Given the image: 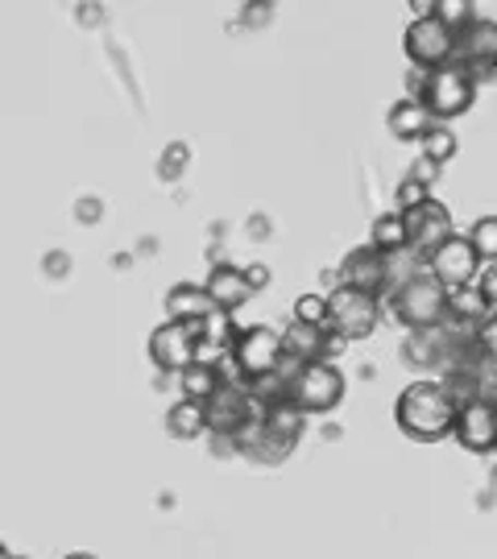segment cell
Wrapping results in <instances>:
<instances>
[{
  "label": "cell",
  "instance_id": "cell-22",
  "mask_svg": "<svg viewBox=\"0 0 497 559\" xmlns=\"http://www.w3.org/2000/svg\"><path fill=\"white\" fill-rule=\"evenodd\" d=\"M369 245L386 253V258H394L402 249H411V233H406V216H398L394 207L390 212H381L378 221H374V233H369Z\"/></svg>",
  "mask_w": 497,
  "mask_h": 559
},
{
  "label": "cell",
  "instance_id": "cell-36",
  "mask_svg": "<svg viewBox=\"0 0 497 559\" xmlns=\"http://www.w3.org/2000/svg\"><path fill=\"white\" fill-rule=\"evenodd\" d=\"M67 559H96V556H87V551H75V556H67Z\"/></svg>",
  "mask_w": 497,
  "mask_h": 559
},
{
  "label": "cell",
  "instance_id": "cell-1",
  "mask_svg": "<svg viewBox=\"0 0 497 559\" xmlns=\"http://www.w3.org/2000/svg\"><path fill=\"white\" fill-rule=\"evenodd\" d=\"M457 399L448 394V385L439 378L411 381L394 402V423L406 440L415 443H439L452 436L457 427Z\"/></svg>",
  "mask_w": 497,
  "mask_h": 559
},
{
  "label": "cell",
  "instance_id": "cell-28",
  "mask_svg": "<svg viewBox=\"0 0 497 559\" xmlns=\"http://www.w3.org/2000/svg\"><path fill=\"white\" fill-rule=\"evenodd\" d=\"M295 323L328 328V295H298L295 299Z\"/></svg>",
  "mask_w": 497,
  "mask_h": 559
},
{
  "label": "cell",
  "instance_id": "cell-13",
  "mask_svg": "<svg viewBox=\"0 0 497 559\" xmlns=\"http://www.w3.org/2000/svg\"><path fill=\"white\" fill-rule=\"evenodd\" d=\"M150 360L162 373H182L187 365H196V332L191 323L162 320L150 336Z\"/></svg>",
  "mask_w": 497,
  "mask_h": 559
},
{
  "label": "cell",
  "instance_id": "cell-8",
  "mask_svg": "<svg viewBox=\"0 0 497 559\" xmlns=\"http://www.w3.org/2000/svg\"><path fill=\"white\" fill-rule=\"evenodd\" d=\"M307 419H311V415H303L291 399L279 402V406H270V411L261 415V443H258V452H253V460L279 464V460L291 456L298 448V440H303V431H307Z\"/></svg>",
  "mask_w": 497,
  "mask_h": 559
},
{
  "label": "cell",
  "instance_id": "cell-35",
  "mask_svg": "<svg viewBox=\"0 0 497 559\" xmlns=\"http://www.w3.org/2000/svg\"><path fill=\"white\" fill-rule=\"evenodd\" d=\"M0 559H17V556H13V551H9V547H4V543H0Z\"/></svg>",
  "mask_w": 497,
  "mask_h": 559
},
{
  "label": "cell",
  "instance_id": "cell-9",
  "mask_svg": "<svg viewBox=\"0 0 497 559\" xmlns=\"http://www.w3.org/2000/svg\"><path fill=\"white\" fill-rule=\"evenodd\" d=\"M233 365H237L240 381H253L274 373L282 365V332L253 323V328H240L237 344H233Z\"/></svg>",
  "mask_w": 497,
  "mask_h": 559
},
{
  "label": "cell",
  "instance_id": "cell-4",
  "mask_svg": "<svg viewBox=\"0 0 497 559\" xmlns=\"http://www.w3.org/2000/svg\"><path fill=\"white\" fill-rule=\"evenodd\" d=\"M348 381L340 373L336 360H311V365H298L295 378H291V402H295L303 415H328L344 402Z\"/></svg>",
  "mask_w": 497,
  "mask_h": 559
},
{
  "label": "cell",
  "instance_id": "cell-6",
  "mask_svg": "<svg viewBox=\"0 0 497 559\" xmlns=\"http://www.w3.org/2000/svg\"><path fill=\"white\" fill-rule=\"evenodd\" d=\"M381 323V299L365 295V290H353V286H332L328 295V328L344 336L348 344L353 340H369Z\"/></svg>",
  "mask_w": 497,
  "mask_h": 559
},
{
  "label": "cell",
  "instance_id": "cell-19",
  "mask_svg": "<svg viewBox=\"0 0 497 559\" xmlns=\"http://www.w3.org/2000/svg\"><path fill=\"white\" fill-rule=\"evenodd\" d=\"M282 357L295 365H311V360H328V328H311V323H291L282 332Z\"/></svg>",
  "mask_w": 497,
  "mask_h": 559
},
{
  "label": "cell",
  "instance_id": "cell-3",
  "mask_svg": "<svg viewBox=\"0 0 497 559\" xmlns=\"http://www.w3.org/2000/svg\"><path fill=\"white\" fill-rule=\"evenodd\" d=\"M477 87L473 71L464 62H448L439 71H423V83H418V96L423 108L436 117V124H448V120L464 117L473 104H477Z\"/></svg>",
  "mask_w": 497,
  "mask_h": 559
},
{
  "label": "cell",
  "instance_id": "cell-33",
  "mask_svg": "<svg viewBox=\"0 0 497 559\" xmlns=\"http://www.w3.org/2000/svg\"><path fill=\"white\" fill-rule=\"evenodd\" d=\"M245 278H249L253 290H261V286H270V270L265 265H245Z\"/></svg>",
  "mask_w": 497,
  "mask_h": 559
},
{
  "label": "cell",
  "instance_id": "cell-25",
  "mask_svg": "<svg viewBox=\"0 0 497 559\" xmlns=\"http://www.w3.org/2000/svg\"><path fill=\"white\" fill-rule=\"evenodd\" d=\"M423 145V158L427 162H436V166H443V162H452L457 158V150H460V141H457V133L448 129V124H436L427 138L418 141Z\"/></svg>",
  "mask_w": 497,
  "mask_h": 559
},
{
  "label": "cell",
  "instance_id": "cell-30",
  "mask_svg": "<svg viewBox=\"0 0 497 559\" xmlns=\"http://www.w3.org/2000/svg\"><path fill=\"white\" fill-rule=\"evenodd\" d=\"M477 348H481V357H485V365L497 369V316H489V320L477 328Z\"/></svg>",
  "mask_w": 497,
  "mask_h": 559
},
{
  "label": "cell",
  "instance_id": "cell-34",
  "mask_svg": "<svg viewBox=\"0 0 497 559\" xmlns=\"http://www.w3.org/2000/svg\"><path fill=\"white\" fill-rule=\"evenodd\" d=\"M344 348H348V340H344V336H336V332H332V328H328V360H336L340 353H344Z\"/></svg>",
  "mask_w": 497,
  "mask_h": 559
},
{
  "label": "cell",
  "instance_id": "cell-10",
  "mask_svg": "<svg viewBox=\"0 0 497 559\" xmlns=\"http://www.w3.org/2000/svg\"><path fill=\"white\" fill-rule=\"evenodd\" d=\"M481 265H485V261L477 258L473 240L457 233V237H448L436 253L427 258V274L443 282L448 290H457V286H473V282L481 278Z\"/></svg>",
  "mask_w": 497,
  "mask_h": 559
},
{
  "label": "cell",
  "instance_id": "cell-23",
  "mask_svg": "<svg viewBox=\"0 0 497 559\" xmlns=\"http://www.w3.org/2000/svg\"><path fill=\"white\" fill-rule=\"evenodd\" d=\"M166 436H175V440H199V436H208V415H203V406L187 399L175 402V406L166 411Z\"/></svg>",
  "mask_w": 497,
  "mask_h": 559
},
{
  "label": "cell",
  "instance_id": "cell-11",
  "mask_svg": "<svg viewBox=\"0 0 497 559\" xmlns=\"http://www.w3.org/2000/svg\"><path fill=\"white\" fill-rule=\"evenodd\" d=\"M452 440L473 452V456H489L497 452V406L485 399L464 402L457 411V427H452Z\"/></svg>",
  "mask_w": 497,
  "mask_h": 559
},
{
  "label": "cell",
  "instance_id": "cell-26",
  "mask_svg": "<svg viewBox=\"0 0 497 559\" xmlns=\"http://www.w3.org/2000/svg\"><path fill=\"white\" fill-rule=\"evenodd\" d=\"M423 203H431V187L411 179V175H402L394 187V212L398 216H411V212H418Z\"/></svg>",
  "mask_w": 497,
  "mask_h": 559
},
{
  "label": "cell",
  "instance_id": "cell-21",
  "mask_svg": "<svg viewBox=\"0 0 497 559\" xmlns=\"http://www.w3.org/2000/svg\"><path fill=\"white\" fill-rule=\"evenodd\" d=\"M220 385H224V373H220V365H203V360H196V365H187L179 373V390L187 402H212V394H216Z\"/></svg>",
  "mask_w": 497,
  "mask_h": 559
},
{
  "label": "cell",
  "instance_id": "cell-14",
  "mask_svg": "<svg viewBox=\"0 0 497 559\" xmlns=\"http://www.w3.org/2000/svg\"><path fill=\"white\" fill-rule=\"evenodd\" d=\"M457 62L473 71V80H485L497 71V21L477 17L457 34Z\"/></svg>",
  "mask_w": 497,
  "mask_h": 559
},
{
  "label": "cell",
  "instance_id": "cell-17",
  "mask_svg": "<svg viewBox=\"0 0 497 559\" xmlns=\"http://www.w3.org/2000/svg\"><path fill=\"white\" fill-rule=\"evenodd\" d=\"M162 307H166V320H175V323H203L216 311L212 299H208V290H203L199 282H175V286L166 290Z\"/></svg>",
  "mask_w": 497,
  "mask_h": 559
},
{
  "label": "cell",
  "instance_id": "cell-20",
  "mask_svg": "<svg viewBox=\"0 0 497 559\" xmlns=\"http://www.w3.org/2000/svg\"><path fill=\"white\" fill-rule=\"evenodd\" d=\"M494 316V307L489 299L481 295V286H457V290H448V320L460 323V328H481V323Z\"/></svg>",
  "mask_w": 497,
  "mask_h": 559
},
{
  "label": "cell",
  "instance_id": "cell-7",
  "mask_svg": "<svg viewBox=\"0 0 497 559\" xmlns=\"http://www.w3.org/2000/svg\"><path fill=\"white\" fill-rule=\"evenodd\" d=\"M402 55L415 71H439L457 62V29H448L439 17H418L402 34Z\"/></svg>",
  "mask_w": 497,
  "mask_h": 559
},
{
  "label": "cell",
  "instance_id": "cell-2",
  "mask_svg": "<svg viewBox=\"0 0 497 559\" xmlns=\"http://www.w3.org/2000/svg\"><path fill=\"white\" fill-rule=\"evenodd\" d=\"M390 316H394L398 328L406 332H431L448 320V286L439 278H431L427 270L406 278L402 286H394L390 295Z\"/></svg>",
  "mask_w": 497,
  "mask_h": 559
},
{
  "label": "cell",
  "instance_id": "cell-31",
  "mask_svg": "<svg viewBox=\"0 0 497 559\" xmlns=\"http://www.w3.org/2000/svg\"><path fill=\"white\" fill-rule=\"evenodd\" d=\"M477 286H481V295L489 299V307H494V316H497V261H489V265H481Z\"/></svg>",
  "mask_w": 497,
  "mask_h": 559
},
{
  "label": "cell",
  "instance_id": "cell-24",
  "mask_svg": "<svg viewBox=\"0 0 497 559\" xmlns=\"http://www.w3.org/2000/svg\"><path fill=\"white\" fill-rule=\"evenodd\" d=\"M245 390L253 394V402L258 406H279V402L291 399V378L282 373V369H274V373H265V378H253V381H245Z\"/></svg>",
  "mask_w": 497,
  "mask_h": 559
},
{
  "label": "cell",
  "instance_id": "cell-32",
  "mask_svg": "<svg viewBox=\"0 0 497 559\" xmlns=\"http://www.w3.org/2000/svg\"><path fill=\"white\" fill-rule=\"evenodd\" d=\"M439 170H443V166H436V162H427V158H418L415 166H411V179H418V182H427V187H431V182L439 179Z\"/></svg>",
  "mask_w": 497,
  "mask_h": 559
},
{
  "label": "cell",
  "instance_id": "cell-5",
  "mask_svg": "<svg viewBox=\"0 0 497 559\" xmlns=\"http://www.w3.org/2000/svg\"><path fill=\"white\" fill-rule=\"evenodd\" d=\"M203 415H208V436L237 440L249 423H258L265 415V406L253 402V394L245 390V381H224L212 394V402H203Z\"/></svg>",
  "mask_w": 497,
  "mask_h": 559
},
{
  "label": "cell",
  "instance_id": "cell-12",
  "mask_svg": "<svg viewBox=\"0 0 497 559\" xmlns=\"http://www.w3.org/2000/svg\"><path fill=\"white\" fill-rule=\"evenodd\" d=\"M340 286H353V290H365V295H374V299H381V295H390V258L386 253H378L374 245H357L348 258H344V265H340Z\"/></svg>",
  "mask_w": 497,
  "mask_h": 559
},
{
  "label": "cell",
  "instance_id": "cell-16",
  "mask_svg": "<svg viewBox=\"0 0 497 559\" xmlns=\"http://www.w3.org/2000/svg\"><path fill=\"white\" fill-rule=\"evenodd\" d=\"M203 290H208L212 307L224 311V316H237L240 307L258 295V290L249 286V278H245V265H216V270L208 274V282H203Z\"/></svg>",
  "mask_w": 497,
  "mask_h": 559
},
{
  "label": "cell",
  "instance_id": "cell-18",
  "mask_svg": "<svg viewBox=\"0 0 497 559\" xmlns=\"http://www.w3.org/2000/svg\"><path fill=\"white\" fill-rule=\"evenodd\" d=\"M386 129H390V138L394 141H423L431 129H436V117L423 108V100L402 96L398 104H390V112H386Z\"/></svg>",
  "mask_w": 497,
  "mask_h": 559
},
{
  "label": "cell",
  "instance_id": "cell-15",
  "mask_svg": "<svg viewBox=\"0 0 497 559\" xmlns=\"http://www.w3.org/2000/svg\"><path fill=\"white\" fill-rule=\"evenodd\" d=\"M406 233H411V249L423 253V258H431L443 240L457 237V233H452V212L439 200L423 203L418 212H411V216H406Z\"/></svg>",
  "mask_w": 497,
  "mask_h": 559
},
{
  "label": "cell",
  "instance_id": "cell-29",
  "mask_svg": "<svg viewBox=\"0 0 497 559\" xmlns=\"http://www.w3.org/2000/svg\"><path fill=\"white\" fill-rule=\"evenodd\" d=\"M436 17L448 25V29H464L469 21H477V9L473 4H464V0H436Z\"/></svg>",
  "mask_w": 497,
  "mask_h": 559
},
{
  "label": "cell",
  "instance_id": "cell-27",
  "mask_svg": "<svg viewBox=\"0 0 497 559\" xmlns=\"http://www.w3.org/2000/svg\"><path fill=\"white\" fill-rule=\"evenodd\" d=\"M469 240H473V249H477V258L489 265L497 261V216H481L473 228H469Z\"/></svg>",
  "mask_w": 497,
  "mask_h": 559
}]
</instances>
